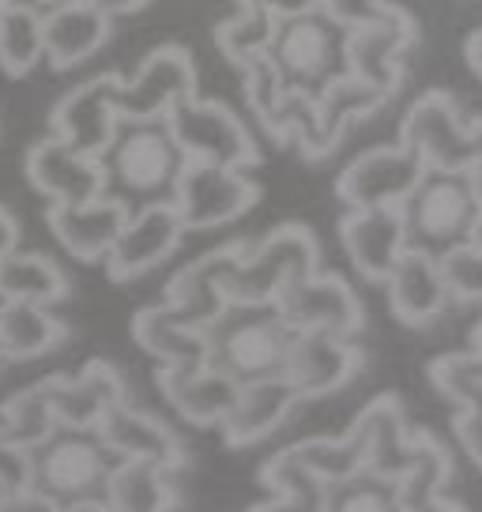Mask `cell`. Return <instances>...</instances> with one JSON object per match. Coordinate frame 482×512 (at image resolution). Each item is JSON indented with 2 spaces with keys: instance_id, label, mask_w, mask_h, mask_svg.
I'll return each instance as SVG.
<instances>
[{
  "instance_id": "1",
  "label": "cell",
  "mask_w": 482,
  "mask_h": 512,
  "mask_svg": "<svg viewBox=\"0 0 482 512\" xmlns=\"http://www.w3.org/2000/svg\"><path fill=\"white\" fill-rule=\"evenodd\" d=\"M113 452L98 430H61L31 452L34 486L57 501L61 512H110L106 482L117 467Z\"/></svg>"
},
{
  "instance_id": "2",
  "label": "cell",
  "mask_w": 482,
  "mask_h": 512,
  "mask_svg": "<svg viewBox=\"0 0 482 512\" xmlns=\"http://www.w3.org/2000/svg\"><path fill=\"white\" fill-rule=\"evenodd\" d=\"M204 336H208V362L245 384L260 377H279L287 369L294 328L279 317L275 305L230 302L204 328Z\"/></svg>"
},
{
  "instance_id": "3",
  "label": "cell",
  "mask_w": 482,
  "mask_h": 512,
  "mask_svg": "<svg viewBox=\"0 0 482 512\" xmlns=\"http://www.w3.org/2000/svg\"><path fill=\"white\" fill-rule=\"evenodd\" d=\"M400 211L407 226V245L441 256L471 241L482 196L467 170H426Z\"/></svg>"
},
{
  "instance_id": "4",
  "label": "cell",
  "mask_w": 482,
  "mask_h": 512,
  "mask_svg": "<svg viewBox=\"0 0 482 512\" xmlns=\"http://www.w3.org/2000/svg\"><path fill=\"white\" fill-rule=\"evenodd\" d=\"M321 268V241L302 223L275 226L226 272V298L238 305H275L279 290Z\"/></svg>"
},
{
  "instance_id": "5",
  "label": "cell",
  "mask_w": 482,
  "mask_h": 512,
  "mask_svg": "<svg viewBox=\"0 0 482 512\" xmlns=\"http://www.w3.org/2000/svg\"><path fill=\"white\" fill-rule=\"evenodd\" d=\"M343 42H347V31L336 19L324 16L321 8H313L306 16H290L275 23L268 61L275 64L287 91L317 98L336 76L347 72Z\"/></svg>"
},
{
  "instance_id": "6",
  "label": "cell",
  "mask_w": 482,
  "mask_h": 512,
  "mask_svg": "<svg viewBox=\"0 0 482 512\" xmlns=\"http://www.w3.org/2000/svg\"><path fill=\"white\" fill-rule=\"evenodd\" d=\"M166 128L185 151V159L219 162V166H238V170L260 166V147L249 125L219 98H181L166 113Z\"/></svg>"
},
{
  "instance_id": "7",
  "label": "cell",
  "mask_w": 482,
  "mask_h": 512,
  "mask_svg": "<svg viewBox=\"0 0 482 512\" xmlns=\"http://www.w3.org/2000/svg\"><path fill=\"white\" fill-rule=\"evenodd\" d=\"M181 166H185V151L170 136L166 121H125L113 147L106 151L110 181L147 200H170Z\"/></svg>"
},
{
  "instance_id": "8",
  "label": "cell",
  "mask_w": 482,
  "mask_h": 512,
  "mask_svg": "<svg viewBox=\"0 0 482 512\" xmlns=\"http://www.w3.org/2000/svg\"><path fill=\"white\" fill-rule=\"evenodd\" d=\"M400 140L430 170H471L482 147V117H464L445 91H426L403 117Z\"/></svg>"
},
{
  "instance_id": "9",
  "label": "cell",
  "mask_w": 482,
  "mask_h": 512,
  "mask_svg": "<svg viewBox=\"0 0 482 512\" xmlns=\"http://www.w3.org/2000/svg\"><path fill=\"white\" fill-rule=\"evenodd\" d=\"M170 200H174L185 230H215V226L234 223L257 208L260 185L249 181L238 166L185 159Z\"/></svg>"
},
{
  "instance_id": "10",
  "label": "cell",
  "mask_w": 482,
  "mask_h": 512,
  "mask_svg": "<svg viewBox=\"0 0 482 512\" xmlns=\"http://www.w3.org/2000/svg\"><path fill=\"white\" fill-rule=\"evenodd\" d=\"M275 309L294 332H332V336L354 339L366 324V309L351 283L321 268L279 290Z\"/></svg>"
},
{
  "instance_id": "11",
  "label": "cell",
  "mask_w": 482,
  "mask_h": 512,
  "mask_svg": "<svg viewBox=\"0 0 482 512\" xmlns=\"http://www.w3.org/2000/svg\"><path fill=\"white\" fill-rule=\"evenodd\" d=\"M121 72H98L91 80L76 83L53 113H49V132L61 136L65 144L80 147L87 155H102L113 147L117 132H121Z\"/></svg>"
},
{
  "instance_id": "12",
  "label": "cell",
  "mask_w": 482,
  "mask_h": 512,
  "mask_svg": "<svg viewBox=\"0 0 482 512\" xmlns=\"http://www.w3.org/2000/svg\"><path fill=\"white\" fill-rule=\"evenodd\" d=\"M426 170L430 166L422 155L403 140L392 147H373L347 162V170L336 177V196L347 208H403Z\"/></svg>"
},
{
  "instance_id": "13",
  "label": "cell",
  "mask_w": 482,
  "mask_h": 512,
  "mask_svg": "<svg viewBox=\"0 0 482 512\" xmlns=\"http://www.w3.org/2000/svg\"><path fill=\"white\" fill-rule=\"evenodd\" d=\"M196 95V61L185 46H159L121 80V121H166L181 98Z\"/></svg>"
},
{
  "instance_id": "14",
  "label": "cell",
  "mask_w": 482,
  "mask_h": 512,
  "mask_svg": "<svg viewBox=\"0 0 482 512\" xmlns=\"http://www.w3.org/2000/svg\"><path fill=\"white\" fill-rule=\"evenodd\" d=\"M185 234L189 230L181 223L174 200H147L140 211H132L125 230L113 241L106 272L113 283H132L151 268H159L162 260H170Z\"/></svg>"
},
{
  "instance_id": "15",
  "label": "cell",
  "mask_w": 482,
  "mask_h": 512,
  "mask_svg": "<svg viewBox=\"0 0 482 512\" xmlns=\"http://www.w3.org/2000/svg\"><path fill=\"white\" fill-rule=\"evenodd\" d=\"M27 181L49 204H83L110 192V170L102 155H87L61 136H42L27 151Z\"/></svg>"
},
{
  "instance_id": "16",
  "label": "cell",
  "mask_w": 482,
  "mask_h": 512,
  "mask_svg": "<svg viewBox=\"0 0 482 512\" xmlns=\"http://www.w3.org/2000/svg\"><path fill=\"white\" fill-rule=\"evenodd\" d=\"M366 366L362 347L347 336H332V332H294L287 354V377L302 400H321L332 396L343 384H351Z\"/></svg>"
},
{
  "instance_id": "17",
  "label": "cell",
  "mask_w": 482,
  "mask_h": 512,
  "mask_svg": "<svg viewBox=\"0 0 482 512\" xmlns=\"http://www.w3.org/2000/svg\"><path fill=\"white\" fill-rule=\"evenodd\" d=\"M415 38V19L396 4V12L381 19V23H366V27L347 31V42H343L347 72L373 83V87H381L392 98L403 87V53L415 46Z\"/></svg>"
},
{
  "instance_id": "18",
  "label": "cell",
  "mask_w": 482,
  "mask_h": 512,
  "mask_svg": "<svg viewBox=\"0 0 482 512\" xmlns=\"http://www.w3.org/2000/svg\"><path fill=\"white\" fill-rule=\"evenodd\" d=\"M129 215L132 211L121 196L102 192V196L83 200V204H49L46 223L53 241L68 256H76L83 264H98V260L110 256L113 241L125 230Z\"/></svg>"
},
{
  "instance_id": "19",
  "label": "cell",
  "mask_w": 482,
  "mask_h": 512,
  "mask_svg": "<svg viewBox=\"0 0 482 512\" xmlns=\"http://www.w3.org/2000/svg\"><path fill=\"white\" fill-rule=\"evenodd\" d=\"M155 384H159L162 400L170 403L189 426H200V430L223 426V418L230 415L241 388L226 369H219L208 358L189 362V366H159Z\"/></svg>"
},
{
  "instance_id": "20",
  "label": "cell",
  "mask_w": 482,
  "mask_h": 512,
  "mask_svg": "<svg viewBox=\"0 0 482 512\" xmlns=\"http://www.w3.org/2000/svg\"><path fill=\"white\" fill-rule=\"evenodd\" d=\"M339 241L351 268L366 283H385L407 249V226L400 208H347L339 219Z\"/></svg>"
},
{
  "instance_id": "21",
  "label": "cell",
  "mask_w": 482,
  "mask_h": 512,
  "mask_svg": "<svg viewBox=\"0 0 482 512\" xmlns=\"http://www.w3.org/2000/svg\"><path fill=\"white\" fill-rule=\"evenodd\" d=\"M125 400V381L106 358H91L80 373H53V407L65 430H98L102 418Z\"/></svg>"
},
{
  "instance_id": "22",
  "label": "cell",
  "mask_w": 482,
  "mask_h": 512,
  "mask_svg": "<svg viewBox=\"0 0 482 512\" xmlns=\"http://www.w3.org/2000/svg\"><path fill=\"white\" fill-rule=\"evenodd\" d=\"M385 287H388L392 313H396V320L407 324V328H426V324H434V320L445 313V305L452 302L449 283H445V275H441V260H437L434 253H426V249H415V245L403 249V256L396 260V268L388 272Z\"/></svg>"
},
{
  "instance_id": "23",
  "label": "cell",
  "mask_w": 482,
  "mask_h": 512,
  "mask_svg": "<svg viewBox=\"0 0 482 512\" xmlns=\"http://www.w3.org/2000/svg\"><path fill=\"white\" fill-rule=\"evenodd\" d=\"M302 403V392L279 373V377H260V381H245L238 388V400L223 418V441L230 448L260 445L264 437H272Z\"/></svg>"
},
{
  "instance_id": "24",
  "label": "cell",
  "mask_w": 482,
  "mask_h": 512,
  "mask_svg": "<svg viewBox=\"0 0 482 512\" xmlns=\"http://www.w3.org/2000/svg\"><path fill=\"white\" fill-rule=\"evenodd\" d=\"M249 241H226L211 253L189 260L181 272L170 279L166 287V302L174 305L185 320H193L196 328H208L211 320L223 313L230 298H226V272L230 264L245 253Z\"/></svg>"
},
{
  "instance_id": "25",
  "label": "cell",
  "mask_w": 482,
  "mask_h": 512,
  "mask_svg": "<svg viewBox=\"0 0 482 512\" xmlns=\"http://www.w3.org/2000/svg\"><path fill=\"white\" fill-rule=\"evenodd\" d=\"M347 433H354V441L362 445V456H366V467L377 475L400 482V475L411 467V430H407L400 396L392 392L373 396Z\"/></svg>"
},
{
  "instance_id": "26",
  "label": "cell",
  "mask_w": 482,
  "mask_h": 512,
  "mask_svg": "<svg viewBox=\"0 0 482 512\" xmlns=\"http://www.w3.org/2000/svg\"><path fill=\"white\" fill-rule=\"evenodd\" d=\"M98 437L121 460H151V464L166 467V471H181L185 467V448L177 441V433L155 415L129 407V400L117 403L110 415L102 418Z\"/></svg>"
},
{
  "instance_id": "27",
  "label": "cell",
  "mask_w": 482,
  "mask_h": 512,
  "mask_svg": "<svg viewBox=\"0 0 482 512\" xmlns=\"http://www.w3.org/2000/svg\"><path fill=\"white\" fill-rule=\"evenodd\" d=\"M449 479H452L449 448L441 445L430 430H411V467L396 482V512H434V509L460 512L464 501L445 497Z\"/></svg>"
},
{
  "instance_id": "28",
  "label": "cell",
  "mask_w": 482,
  "mask_h": 512,
  "mask_svg": "<svg viewBox=\"0 0 482 512\" xmlns=\"http://www.w3.org/2000/svg\"><path fill=\"white\" fill-rule=\"evenodd\" d=\"M113 19L106 12H98L83 0H72L65 8L42 16V38H46V61L57 72H68L83 64L87 57H95L98 49L110 42Z\"/></svg>"
},
{
  "instance_id": "29",
  "label": "cell",
  "mask_w": 482,
  "mask_h": 512,
  "mask_svg": "<svg viewBox=\"0 0 482 512\" xmlns=\"http://www.w3.org/2000/svg\"><path fill=\"white\" fill-rule=\"evenodd\" d=\"M132 339L144 347L159 366H189L208 358V336L185 320L174 305L162 298L159 305H144L132 317Z\"/></svg>"
},
{
  "instance_id": "30",
  "label": "cell",
  "mask_w": 482,
  "mask_h": 512,
  "mask_svg": "<svg viewBox=\"0 0 482 512\" xmlns=\"http://www.w3.org/2000/svg\"><path fill=\"white\" fill-rule=\"evenodd\" d=\"M65 339L68 324L53 313V305L12 302V298L0 302V347H4L8 362L42 358V354L57 351Z\"/></svg>"
},
{
  "instance_id": "31",
  "label": "cell",
  "mask_w": 482,
  "mask_h": 512,
  "mask_svg": "<svg viewBox=\"0 0 482 512\" xmlns=\"http://www.w3.org/2000/svg\"><path fill=\"white\" fill-rule=\"evenodd\" d=\"M260 486L268 490V501L253 505L257 512L290 509V512H328V482L294 452L283 448L260 467Z\"/></svg>"
},
{
  "instance_id": "32",
  "label": "cell",
  "mask_w": 482,
  "mask_h": 512,
  "mask_svg": "<svg viewBox=\"0 0 482 512\" xmlns=\"http://www.w3.org/2000/svg\"><path fill=\"white\" fill-rule=\"evenodd\" d=\"M110 512H170L181 505V494L170 482V471L151 460H117L106 482Z\"/></svg>"
},
{
  "instance_id": "33",
  "label": "cell",
  "mask_w": 482,
  "mask_h": 512,
  "mask_svg": "<svg viewBox=\"0 0 482 512\" xmlns=\"http://www.w3.org/2000/svg\"><path fill=\"white\" fill-rule=\"evenodd\" d=\"M388 102V95L373 83L358 80L351 72H343L336 80L324 87L317 95V117H321V136L324 147L336 151V144L343 140V132L354 125V121H366Z\"/></svg>"
},
{
  "instance_id": "34",
  "label": "cell",
  "mask_w": 482,
  "mask_h": 512,
  "mask_svg": "<svg viewBox=\"0 0 482 512\" xmlns=\"http://www.w3.org/2000/svg\"><path fill=\"white\" fill-rule=\"evenodd\" d=\"M68 275L46 253H8L0 260V298L12 302L61 305L68 298Z\"/></svg>"
},
{
  "instance_id": "35",
  "label": "cell",
  "mask_w": 482,
  "mask_h": 512,
  "mask_svg": "<svg viewBox=\"0 0 482 512\" xmlns=\"http://www.w3.org/2000/svg\"><path fill=\"white\" fill-rule=\"evenodd\" d=\"M279 19L272 12H264L249 0H238V12L226 16L219 27H215V46L234 68H245V64L268 57V46H272V34Z\"/></svg>"
},
{
  "instance_id": "36",
  "label": "cell",
  "mask_w": 482,
  "mask_h": 512,
  "mask_svg": "<svg viewBox=\"0 0 482 512\" xmlns=\"http://www.w3.org/2000/svg\"><path fill=\"white\" fill-rule=\"evenodd\" d=\"M38 61H46L42 16L23 4H8L0 12V72L23 80Z\"/></svg>"
},
{
  "instance_id": "37",
  "label": "cell",
  "mask_w": 482,
  "mask_h": 512,
  "mask_svg": "<svg viewBox=\"0 0 482 512\" xmlns=\"http://www.w3.org/2000/svg\"><path fill=\"white\" fill-rule=\"evenodd\" d=\"M0 422H4V430L12 433L19 445H27L31 452L42 445V441H49L53 433L61 430L57 407H53V377L34 381L31 388L16 392L12 400L4 403Z\"/></svg>"
},
{
  "instance_id": "38",
  "label": "cell",
  "mask_w": 482,
  "mask_h": 512,
  "mask_svg": "<svg viewBox=\"0 0 482 512\" xmlns=\"http://www.w3.org/2000/svg\"><path fill=\"white\" fill-rule=\"evenodd\" d=\"M241 91L253 117L260 121V128L272 136L275 144H283V106H287V87L279 80L275 64L268 57L245 64L241 68Z\"/></svg>"
},
{
  "instance_id": "39",
  "label": "cell",
  "mask_w": 482,
  "mask_h": 512,
  "mask_svg": "<svg viewBox=\"0 0 482 512\" xmlns=\"http://www.w3.org/2000/svg\"><path fill=\"white\" fill-rule=\"evenodd\" d=\"M302 460H306L317 475H321L328 486L332 482H343L358 475L366 467V456H362V445L354 441V433H339V437H306L298 445H290Z\"/></svg>"
},
{
  "instance_id": "40",
  "label": "cell",
  "mask_w": 482,
  "mask_h": 512,
  "mask_svg": "<svg viewBox=\"0 0 482 512\" xmlns=\"http://www.w3.org/2000/svg\"><path fill=\"white\" fill-rule=\"evenodd\" d=\"M332 512H396V479L362 467L358 475L328 486Z\"/></svg>"
},
{
  "instance_id": "41",
  "label": "cell",
  "mask_w": 482,
  "mask_h": 512,
  "mask_svg": "<svg viewBox=\"0 0 482 512\" xmlns=\"http://www.w3.org/2000/svg\"><path fill=\"white\" fill-rule=\"evenodd\" d=\"M437 260H441V275L449 283L452 302H482V245L464 241Z\"/></svg>"
},
{
  "instance_id": "42",
  "label": "cell",
  "mask_w": 482,
  "mask_h": 512,
  "mask_svg": "<svg viewBox=\"0 0 482 512\" xmlns=\"http://www.w3.org/2000/svg\"><path fill=\"white\" fill-rule=\"evenodd\" d=\"M34 482V464H31V448L19 445L12 433L4 430L0 422V494L8 490H23Z\"/></svg>"
},
{
  "instance_id": "43",
  "label": "cell",
  "mask_w": 482,
  "mask_h": 512,
  "mask_svg": "<svg viewBox=\"0 0 482 512\" xmlns=\"http://www.w3.org/2000/svg\"><path fill=\"white\" fill-rule=\"evenodd\" d=\"M321 12L328 19H336L343 31H351V27L388 19L396 12V4H388V0H321Z\"/></svg>"
},
{
  "instance_id": "44",
  "label": "cell",
  "mask_w": 482,
  "mask_h": 512,
  "mask_svg": "<svg viewBox=\"0 0 482 512\" xmlns=\"http://www.w3.org/2000/svg\"><path fill=\"white\" fill-rule=\"evenodd\" d=\"M0 512H61L57 509V501L46 497L38 486H23V490H8V494H0Z\"/></svg>"
},
{
  "instance_id": "45",
  "label": "cell",
  "mask_w": 482,
  "mask_h": 512,
  "mask_svg": "<svg viewBox=\"0 0 482 512\" xmlns=\"http://www.w3.org/2000/svg\"><path fill=\"white\" fill-rule=\"evenodd\" d=\"M264 12H272L275 19H290V16H306L313 8H321V0H249Z\"/></svg>"
},
{
  "instance_id": "46",
  "label": "cell",
  "mask_w": 482,
  "mask_h": 512,
  "mask_svg": "<svg viewBox=\"0 0 482 512\" xmlns=\"http://www.w3.org/2000/svg\"><path fill=\"white\" fill-rule=\"evenodd\" d=\"M19 249V219L0 204V260Z\"/></svg>"
},
{
  "instance_id": "47",
  "label": "cell",
  "mask_w": 482,
  "mask_h": 512,
  "mask_svg": "<svg viewBox=\"0 0 482 512\" xmlns=\"http://www.w3.org/2000/svg\"><path fill=\"white\" fill-rule=\"evenodd\" d=\"M83 4H91V8L106 12L110 19H117V16H136V12H144L151 0H83Z\"/></svg>"
},
{
  "instance_id": "48",
  "label": "cell",
  "mask_w": 482,
  "mask_h": 512,
  "mask_svg": "<svg viewBox=\"0 0 482 512\" xmlns=\"http://www.w3.org/2000/svg\"><path fill=\"white\" fill-rule=\"evenodd\" d=\"M464 53H467V64H471V72H475V76L482 80V31H475L471 38H467Z\"/></svg>"
},
{
  "instance_id": "49",
  "label": "cell",
  "mask_w": 482,
  "mask_h": 512,
  "mask_svg": "<svg viewBox=\"0 0 482 512\" xmlns=\"http://www.w3.org/2000/svg\"><path fill=\"white\" fill-rule=\"evenodd\" d=\"M12 4H23V8H31L38 16H49V12H57V8H65L72 0H12Z\"/></svg>"
},
{
  "instance_id": "50",
  "label": "cell",
  "mask_w": 482,
  "mask_h": 512,
  "mask_svg": "<svg viewBox=\"0 0 482 512\" xmlns=\"http://www.w3.org/2000/svg\"><path fill=\"white\" fill-rule=\"evenodd\" d=\"M467 174H471V181H475V189H479V196H482V147H479V159H475V166H471Z\"/></svg>"
},
{
  "instance_id": "51",
  "label": "cell",
  "mask_w": 482,
  "mask_h": 512,
  "mask_svg": "<svg viewBox=\"0 0 482 512\" xmlns=\"http://www.w3.org/2000/svg\"><path fill=\"white\" fill-rule=\"evenodd\" d=\"M471 343H475V347H471V354H475V362H479V369H482V324L475 328V336H471Z\"/></svg>"
},
{
  "instance_id": "52",
  "label": "cell",
  "mask_w": 482,
  "mask_h": 512,
  "mask_svg": "<svg viewBox=\"0 0 482 512\" xmlns=\"http://www.w3.org/2000/svg\"><path fill=\"white\" fill-rule=\"evenodd\" d=\"M471 241H475V245H482V211H479V219H475V230H471Z\"/></svg>"
},
{
  "instance_id": "53",
  "label": "cell",
  "mask_w": 482,
  "mask_h": 512,
  "mask_svg": "<svg viewBox=\"0 0 482 512\" xmlns=\"http://www.w3.org/2000/svg\"><path fill=\"white\" fill-rule=\"evenodd\" d=\"M8 4H12V0H0V12H4V8H8Z\"/></svg>"
},
{
  "instance_id": "54",
  "label": "cell",
  "mask_w": 482,
  "mask_h": 512,
  "mask_svg": "<svg viewBox=\"0 0 482 512\" xmlns=\"http://www.w3.org/2000/svg\"><path fill=\"white\" fill-rule=\"evenodd\" d=\"M4 362H8V358H4V347H0V366H4Z\"/></svg>"
},
{
  "instance_id": "55",
  "label": "cell",
  "mask_w": 482,
  "mask_h": 512,
  "mask_svg": "<svg viewBox=\"0 0 482 512\" xmlns=\"http://www.w3.org/2000/svg\"><path fill=\"white\" fill-rule=\"evenodd\" d=\"M0 302H4V298H0Z\"/></svg>"
}]
</instances>
